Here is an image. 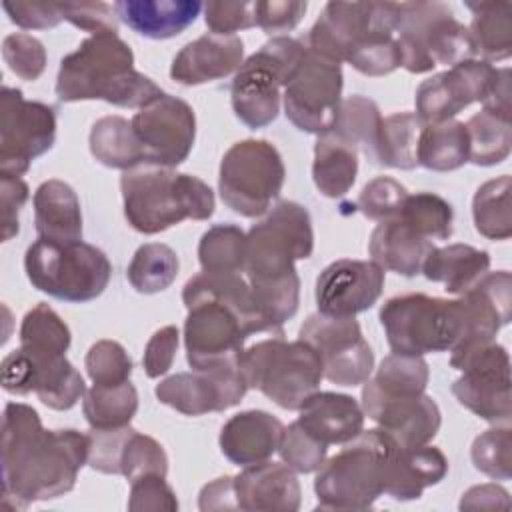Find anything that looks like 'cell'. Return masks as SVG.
<instances>
[{
  "label": "cell",
  "instance_id": "1",
  "mask_svg": "<svg viewBox=\"0 0 512 512\" xmlns=\"http://www.w3.org/2000/svg\"><path fill=\"white\" fill-rule=\"evenodd\" d=\"M90 436L74 428L46 430L38 412L8 402L2 416V502L22 510L70 492L88 464Z\"/></svg>",
  "mask_w": 512,
  "mask_h": 512
},
{
  "label": "cell",
  "instance_id": "2",
  "mask_svg": "<svg viewBox=\"0 0 512 512\" xmlns=\"http://www.w3.org/2000/svg\"><path fill=\"white\" fill-rule=\"evenodd\" d=\"M186 360L206 370L236 360L250 334L270 326L242 272H198L182 288Z\"/></svg>",
  "mask_w": 512,
  "mask_h": 512
},
{
  "label": "cell",
  "instance_id": "3",
  "mask_svg": "<svg viewBox=\"0 0 512 512\" xmlns=\"http://www.w3.org/2000/svg\"><path fill=\"white\" fill-rule=\"evenodd\" d=\"M398 22V2H328L306 46L332 62H348L364 76H386L402 66Z\"/></svg>",
  "mask_w": 512,
  "mask_h": 512
},
{
  "label": "cell",
  "instance_id": "4",
  "mask_svg": "<svg viewBox=\"0 0 512 512\" xmlns=\"http://www.w3.org/2000/svg\"><path fill=\"white\" fill-rule=\"evenodd\" d=\"M164 92L134 68L132 48L118 32L92 34L62 58L56 78L60 102L104 100L120 108H144Z\"/></svg>",
  "mask_w": 512,
  "mask_h": 512
},
{
  "label": "cell",
  "instance_id": "5",
  "mask_svg": "<svg viewBox=\"0 0 512 512\" xmlns=\"http://www.w3.org/2000/svg\"><path fill=\"white\" fill-rule=\"evenodd\" d=\"M120 190L124 216L140 234L164 232L186 218L208 220L216 208L204 180L164 166L142 164L122 172Z\"/></svg>",
  "mask_w": 512,
  "mask_h": 512
},
{
  "label": "cell",
  "instance_id": "6",
  "mask_svg": "<svg viewBox=\"0 0 512 512\" xmlns=\"http://www.w3.org/2000/svg\"><path fill=\"white\" fill-rule=\"evenodd\" d=\"M396 442L380 428L362 430L316 470L314 492L322 510H368L384 494Z\"/></svg>",
  "mask_w": 512,
  "mask_h": 512
},
{
  "label": "cell",
  "instance_id": "7",
  "mask_svg": "<svg viewBox=\"0 0 512 512\" xmlns=\"http://www.w3.org/2000/svg\"><path fill=\"white\" fill-rule=\"evenodd\" d=\"M378 316L390 350L404 356L450 352L466 332V312L460 298L448 300L422 292L400 294L388 298Z\"/></svg>",
  "mask_w": 512,
  "mask_h": 512
},
{
  "label": "cell",
  "instance_id": "8",
  "mask_svg": "<svg viewBox=\"0 0 512 512\" xmlns=\"http://www.w3.org/2000/svg\"><path fill=\"white\" fill-rule=\"evenodd\" d=\"M238 366L248 388L260 390L284 410H298L324 378L312 346L300 338L286 342L278 334L244 348Z\"/></svg>",
  "mask_w": 512,
  "mask_h": 512
},
{
  "label": "cell",
  "instance_id": "9",
  "mask_svg": "<svg viewBox=\"0 0 512 512\" xmlns=\"http://www.w3.org/2000/svg\"><path fill=\"white\" fill-rule=\"evenodd\" d=\"M24 270L36 290L74 304L98 298L112 276L108 256L82 240L54 244L38 238L26 250Z\"/></svg>",
  "mask_w": 512,
  "mask_h": 512
},
{
  "label": "cell",
  "instance_id": "10",
  "mask_svg": "<svg viewBox=\"0 0 512 512\" xmlns=\"http://www.w3.org/2000/svg\"><path fill=\"white\" fill-rule=\"evenodd\" d=\"M400 22L396 42L402 68L424 74L440 64H458L476 58L468 28L454 18L444 2H398Z\"/></svg>",
  "mask_w": 512,
  "mask_h": 512
},
{
  "label": "cell",
  "instance_id": "11",
  "mask_svg": "<svg viewBox=\"0 0 512 512\" xmlns=\"http://www.w3.org/2000/svg\"><path fill=\"white\" fill-rule=\"evenodd\" d=\"M314 252L310 212L292 200H280L266 218L246 232L244 278L248 284L296 276L294 262Z\"/></svg>",
  "mask_w": 512,
  "mask_h": 512
},
{
  "label": "cell",
  "instance_id": "12",
  "mask_svg": "<svg viewBox=\"0 0 512 512\" xmlns=\"http://www.w3.org/2000/svg\"><path fill=\"white\" fill-rule=\"evenodd\" d=\"M306 52V44L276 36L248 56L230 84V102L236 118L258 130L272 124L280 112L282 88Z\"/></svg>",
  "mask_w": 512,
  "mask_h": 512
},
{
  "label": "cell",
  "instance_id": "13",
  "mask_svg": "<svg viewBox=\"0 0 512 512\" xmlns=\"http://www.w3.org/2000/svg\"><path fill=\"white\" fill-rule=\"evenodd\" d=\"M286 168L278 148L268 140L246 138L232 144L220 162L218 192L236 214L258 218L280 196Z\"/></svg>",
  "mask_w": 512,
  "mask_h": 512
},
{
  "label": "cell",
  "instance_id": "14",
  "mask_svg": "<svg viewBox=\"0 0 512 512\" xmlns=\"http://www.w3.org/2000/svg\"><path fill=\"white\" fill-rule=\"evenodd\" d=\"M450 366L462 376L454 380V398L492 424H508L512 416L510 356L496 340L450 350Z\"/></svg>",
  "mask_w": 512,
  "mask_h": 512
},
{
  "label": "cell",
  "instance_id": "15",
  "mask_svg": "<svg viewBox=\"0 0 512 512\" xmlns=\"http://www.w3.org/2000/svg\"><path fill=\"white\" fill-rule=\"evenodd\" d=\"M342 64L332 62L306 46L290 74L282 98L286 118L302 132L326 134L334 128L342 102Z\"/></svg>",
  "mask_w": 512,
  "mask_h": 512
},
{
  "label": "cell",
  "instance_id": "16",
  "mask_svg": "<svg viewBox=\"0 0 512 512\" xmlns=\"http://www.w3.org/2000/svg\"><path fill=\"white\" fill-rule=\"evenodd\" d=\"M56 140L52 106L26 100L22 90L4 86L0 94V174L20 178Z\"/></svg>",
  "mask_w": 512,
  "mask_h": 512
},
{
  "label": "cell",
  "instance_id": "17",
  "mask_svg": "<svg viewBox=\"0 0 512 512\" xmlns=\"http://www.w3.org/2000/svg\"><path fill=\"white\" fill-rule=\"evenodd\" d=\"M298 338L314 348L324 378L336 386L364 384L374 370V352L354 316L310 314L300 326Z\"/></svg>",
  "mask_w": 512,
  "mask_h": 512
},
{
  "label": "cell",
  "instance_id": "18",
  "mask_svg": "<svg viewBox=\"0 0 512 512\" xmlns=\"http://www.w3.org/2000/svg\"><path fill=\"white\" fill-rule=\"evenodd\" d=\"M130 124L144 150V164L176 168L192 152L196 114L192 106L178 96L164 92L160 98L140 108Z\"/></svg>",
  "mask_w": 512,
  "mask_h": 512
},
{
  "label": "cell",
  "instance_id": "19",
  "mask_svg": "<svg viewBox=\"0 0 512 512\" xmlns=\"http://www.w3.org/2000/svg\"><path fill=\"white\" fill-rule=\"evenodd\" d=\"M246 392L248 384L238 366V358L206 370L172 374L154 390L162 404L186 416L224 412L240 404Z\"/></svg>",
  "mask_w": 512,
  "mask_h": 512
},
{
  "label": "cell",
  "instance_id": "20",
  "mask_svg": "<svg viewBox=\"0 0 512 512\" xmlns=\"http://www.w3.org/2000/svg\"><path fill=\"white\" fill-rule=\"evenodd\" d=\"M498 68L486 60L470 58L424 80L416 90V116L422 124L454 120L472 102H482Z\"/></svg>",
  "mask_w": 512,
  "mask_h": 512
},
{
  "label": "cell",
  "instance_id": "21",
  "mask_svg": "<svg viewBox=\"0 0 512 512\" xmlns=\"http://www.w3.org/2000/svg\"><path fill=\"white\" fill-rule=\"evenodd\" d=\"M362 410L400 448L428 444L440 430L442 414L438 404L422 394H382L364 382Z\"/></svg>",
  "mask_w": 512,
  "mask_h": 512
},
{
  "label": "cell",
  "instance_id": "22",
  "mask_svg": "<svg viewBox=\"0 0 512 512\" xmlns=\"http://www.w3.org/2000/svg\"><path fill=\"white\" fill-rule=\"evenodd\" d=\"M384 280L386 270L372 260H336L316 278L318 312L334 318L356 316L378 302Z\"/></svg>",
  "mask_w": 512,
  "mask_h": 512
},
{
  "label": "cell",
  "instance_id": "23",
  "mask_svg": "<svg viewBox=\"0 0 512 512\" xmlns=\"http://www.w3.org/2000/svg\"><path fill=\"white\" fill-rule=\"evenodd\" d=\"M238 510L246 512H296L302 488L296 472L284 462H260L234 476Z\"/></svg>",
  "mask_w": 512,
  "mask_h": 512
},
{
  "label": "cell",
  "instance_id": "24",
  "mask_svg": "<svg viewBox=\"0 0 512 512\" xmlns=\"http://www.w3.org/2000/svg\"><path fill=\"white\" fill-rule=\"evenodd\" d=\"M244 62V44L234 36L202 34L188 42L172 60L170 78L182 86L214 82L236 72Z\"/></svg>",
  "mask_w": 512,
  "mask_h": 512
},
{
  "label": "cell",
  "instance_id": "25",
  "mask_svg": "<svg viewBox=\"0 0 512 512\" xmlns=\"http://www.w3.org/2000/svg\"><path fill=\"white\" fill-rule=\"evenodd\" d=\"M284 424L266 410H244L226 420L220 430V450L236 466L246 468L278 452Z\"/></svg>",
  "mask_w": 512,
  "mask_h": 512
},
{
  "label": "cell",
  "instance_id": "26",
  "mask_svg": "<svg viewBox=\"0 0 512 512\" xmlns=\"http://www.w3.org/2000/svg\"><path fill=\"white\" fill-rule=\"evenodd\" d=\"M298 412L300 426L326 446L346 444L364 430V410L348 394L316 390Z\"/></svg>",
  "mask_w": 512,
  "mask_h": 512
},
{
  "label": "cell",
  "instance_id": "27",
  "mask_svg": "<svg viewBox=\"0 0 512 512\" xmlns=\"http://www.w3.org/2000/svg\"><path fill=\"white\" fill-rule=\"evenodd\" d=\"M448 474V460L436 446H414L392 450L384 494L394 500H418L428 486L438 484Z\"/></svg>",
  "mask_w": 512,
  "mask_h": 512
},
{
  "label": "cell",
  "instance_id": "28",
  "mask_svg": "<svg viewBox=\"0 0 512 512\" xmlns=\"http://www.w3.org/2000/svg\"><path fill=\"white\" fill-rule=\"evenodd\" d=\"M118 20L150 40L182 34L204 10L196 0H120L114 4Z\"/></svg>",
  "mask_w": 512,
  "mask_h": 512
},
{
  "label": "cell",
  "instance_id": "29",
  "mask_svg": "<svg viewBox=\"0 0 512 512\" xmlns=\"http://www.w3.org/2000/svg\"><path fill=\"white\" fill-rule=\"evenodd\" d=\"M34 224L38 238L54 244L82 240V210L74 188L62 180H46L34 192Z\"/></svg>",
  "mask_w": 512,
  "mask_h": 512
},
{
  "label": "cell",
  "instance_id": "30",
  "mask_svg": "<svg viewBox=\"0 0 512 512\" xmlns=\"http://www.w3.org/2000/svg\"><path fill=\"white\" fill-rule=\"evenodd\" d=\"M432 248V240L420 236L398 216L380 222L372 230L368 242L372 262H376L382 270H390L408 278L420 274L422 264Z\"/></svg>",
  "mask_w": 512,
  "mask_h": 512
},
{
  "label": "cell",
  "instance_id": "31",
  "mask_svg": "<svg viewBox=\"0 0 512 512\" xmlns=\"http://www.w3.org/2000/svg\"><path fill=\"white\" fill-rule=\"evenodd\" d=\"M490 268V254L470 244H448L432 248L422 264V274L444 284L448 294L462 296L468 292Z\"/></svg>",
  "mask_w": 512,
  "mask_h": 512
},
{
  "label": "cell",
  "instance_id": "32",
  "mask_svg": "<svg viewBox=\"0 0 512 512\" xmlns=\"http://www.w3.org/2000/svg\"><path fill=\"white\" fill-rule=\"evenodd\" d=\"M358 176V152L332 130L320 134L314 144L312 178L326 198L344 196Z\"/></svg>",
  "mask_w": 512,
  "mask_h": 512
},
{
  "label": "cell",
  "instance_id": "33",
  "mask_svg": "<svg viewBox=\"0 0 512 512\" xmlns=\"http://www.w3.org/2000/svg\"><path fill=\"white\" fill-rule=\"evenodd\" d=\"M472 12L468 26L476 56L486 62H500L512 54V2H466Z\"/></svg>",
  "mask_w": 512,
  "mask_h": 512
},
{
  "label": "cell",
  "instance_id": "34",
  "mask_svg": "<svg viewBox=\"0 0 512 512\" xmlns=\"http://www.w3.org/2000/svg\"><path fill=\"white\" fill-rule=\"evenodd\" d=\"M72 342L66 322L44 302L28 310L20 324V350L26 352L32 362L48 364L66 356Z\"/></svg>",
  "mask_w": 512,
  "mask_h": 512
},
{
  "label": "cell",
  "instance_id": "35",
  "mask_svg": "<svg viewBox=\"0 0 512 512\" xmlns=\"http://www.w3.org/2000/svg\"><path fill=\"white\" fill-rule=\"evenodd\" d=\"M92 156L108 166L122 172L144 164V150L132 130L130 120L122 116H102L92 124L88 136Z\"/></svg>",
  "mask_w": 512,
  "mask_h": 512
},
{
  "label": "cell",
  "instance_id": "36",
  "mask_svg": "<svg viewBox=\"0 0 512 512\" xmlns=\"http://www.w3.org/2000/svg\"><path fill=\"white\" fill-rule=\"evenodd\" d=\"M468 162V134L460 120L424 124L418 142V166L452 172Z\"/></svg>",
  "mask_w": 512,
  "mask_h": 512
},
{
  "label": "cell",
  "instance_id": "37",
  "mask_svg": "<svg viewBox=\"0 0 512 512\" xmlns=\"http://www.w3.org/2000/svg\"><path fill=\"white\" fill-rule=\"evenodd\" d=\"M380 128L382 114L378 104L362 94H352L340 102L332 132L356 148V152L360 150L372 164H376Z\"/></svg>",
  "mask_w": 512,
  "mask_h": 512
},
{
  "label": "cell",
  "instance_id": "38",
  "mask_svg": "<svg viewBox=\"0 0 512 512\" xmlns=\"http://www.w3.org/2000/svg\"><path fill=\"white\" fill-rule=\"evenodd\" d=\"M138 410V392L134 384L122 382L114 386H98L86 390L82 398V412L90 428L112 430L130 426Z\"/></svg>",
  "mask_w": 512,
  "mask_h": 512
},
{
  "label": "cell",
  "instance_id": "39",
  "mask_svg": "<svg viewBox=\"0 0 512 512\" xmlns=\"http://www.w3.org/2000/svg\"><path fill=\"white\" fill-rule=\"evenodd\" d=\"M422 120L414 112H394L382 118L376 166L412 170L418 166Z\"/></svg>",
  "mask_w": 512,
  "mask_h": 512
},
{
  "label": "cell",
  "instance_id": "40",
  "mask_svg": "<svg viewBox=\"0 0 512 512\" xmlns=\"http://www.w3.org/2000/svg\"><path fill=\"white\" fill-rule=\"evenodd\" d=\"M512 178L502 174L484 182L472 198L474 228L488 240H508L512 236Z\"/></svg>",
  "mask_w": 512,
  "mask_h": 512
},
{
  "label": "cell",
  "instance_id": "41",
  "mask_svg": "<svg viewBox=\"0 0 512 512\" xmlns=\"http://www.w3.org/2000/svg\"><path fill=\"white\" fill-rule=\"evenodd\" d=\"M468 134V162L476 166H496L510 156L512 124L494 112L480 110L464 122Z\"/></svg>",
  "mask_w": 512,
  "mask_h": 512
},
{
  "label": "cell",
  "instance_id": "42",
  "mask_svg": "<svg viewBox=\"0 0 512 512\" xmlns=\"http://www.w3.org/2000/svg\"><path fill=\"white\" fill-rule=\"evenodd\" d=\"M178 268V256L168 244L148 242L134 252L126 276L136 292L158 294L176 280Z\"/></svg>",
  "mask_w": 512,
  "mask_h": 512
},
{
  "label": "cell",
  "instance_id": "43",
  "mask_svg": "<svg viewBox=\"0 0 512 512\" xmlns=\"http://www.w3.org/2000/svg\"><path fill=\"white\" fill-rule=\"evenodd\" d=\"M34 368V394L44 406L52 410H70L78 400L84 398V378L66 356L48 364H34Z\"/></svg>",
  "mask_w": 512,
  "mask_h": 512
},
{
  "label": "cell",
  "instance_id": "44",
  "mask_svg": "<svg viewBox=\"0 0 512 512\" xmlns=\"http://www.w3.org/2000/svg\"><path fill=\"white\" fill-rule=\"evenodd\" d=\"M198 260L204 272H242L246 262V232L236 224H214L198 242Z\"/></svg>",
  "mask_w": 512,
  "mask_h": 512
},
{
  "label": "cell",
  "instance_id": "45",
  "mask_svg": "<svg viewBox=\"0 0 512 512\" xmlns=\"http://www.w3.org/2000/svg\"><path fill=\"white\" fill-rule=\"evenodd\" d=\"M398 218L428 240H448L452 236L454 210L448 200L434 192L408 194Z\"/></svg>",
  "mask_w": 512,
  "mask_h": 512
},
{
  "label": "cell",
  "instance_id": "46",
  "mask_svg": "<svg viewBox=\"0 0 512 512\" xmlns=\"http://www.w3.org/2000/svg\"><path fill=\"white\" fill-rule=\"evenodd\" d=\"M430 378L428 362L422 356L390 354L386 356L376 374L366 382L382 394H422Z\"/></svg>",
  "mask_w": 512,
  "mask_h": 512
},
{
  "label": "cell",
  "instance_id": "47",
  "mask_svg": "<svg viewBox=\"0 0 512 512\" xmlns=\"http://www.w3.org/2000/svg\"><path fill=\"white\" fill-rule=\"evenodd\" d=\"M470 458L476 470L492 480H508L512 474V430L494 426L474 438Z\"/></svg>",
  "mask_w": 512,
  "mask_h": 512
},
{
  "label": "cell",
  "instance_id": "48",
  "mask_svg": "<svg viewBox=\"0 0 512 512\" xmlns=\"http://www.w3.org/2000/svg\"><path fill=\"white\" fill-rule=\"evenodd\" d=\"M90 380L98 386H114L130 380L132 358L116 340H98L84 358Z\"/></svg>",
  "mask_w": 512,
  "mask_h": 512
},
{
  "label": "cell",
  "instance_id": "49",
  "mask_svg": "<svg viewBox=\"0 0 512 512\" xmlns=\"http://www.w3.org/2000/svg\"><path fill=\"white\" fill-rule=\"evenodd\" d=\"M168 474V456L158 440L132 428L120 456V474L130 480L142 474Z\"/></svg>",
  "mask_w": 512,
  "mask_h": 512
},
{
  "label": "cell",
  "instance_id": "50",
  "mask_svg": "<svg viewBox=\"0 0 512 512\" xmlns=\"http://www.w3.org/2000/svg\"><path fill=\"white\" fill-rule=\"evenodd\" d=\"M278 452L282 456V462L288 464L294 472L310 474L324 464L328 446L318 442L314 436H310L296 420L288 428L284 426Z\"/></svg>",
  "mask_w": 512,
  "mask_h": 512
},
{
  "label": "cell",
  "instance_id": "51",
  "mask_svg": "<svg viewBox=\"0 0 512 512\" xmlns=\"http://www.w3.org/2000/svg\"><path fill=\"white\" fill-rule=\"evenodd\" d=\"M408 196V190L390 176L372 178L358 196V210L376 222L396 218L402 210V204Z\"/></svg>",
  "mask_w": 512,
  "mask_h": 512
},
{
  "label": "cell",
  "instance_id": "52",
  "mask_svg": "<svg viewBox=\"0 0 512 512\" xmlns=\"http://www.w3.org/2000/svg\"><path fill=\"white\" fill-rule=\"evenodd\" d=\"M2 58L8 68L26 82L38 80L46 68L44 44L26 32H14L4 38Z\"/></svg>",
  "mask_w": 512,
  "mask_h": 512
},
{
  "label": "cell",
  "instance_id": "53",
  "mask_svg": "<svg viewBox=\"0 0 512 512\" xmlns=\"http://www.w3.org/2000/svg\"><path fill=\"white\" fill-rule=\"evenodd\" d=\"M128 510L132 512H158L178 510V500L170 484L166 482V476L162 474H142L134 480H130V498H128Z\"/></svg>",
  "mask_w": 512,
  "mask_h": 512
},
{
  "label": "cell",
  "instance_id": "54",
  "mask_svg": "<svg viewBox=\"0 0 512 512\" xmlns=\"http://www.w3.org/2000/svg\"><path fill=\"white\" fill-rule=\"evenodd\" d=\"M130 426L112 428V430H90V452L88 464L92 470L102 474H120V456L126 444Z\"/></svg>",
  "mask_w": 512,
  "mask_h": 512
},
{
  "label": "cell",
  "instance_id": "55",
  "mask_svg": "<svg viewBox=\"0 0 512 512\" xmlns=\"http://www.w3.org/2000/svg\"><path fill=\"white\" fill-rule=\"evenodd\" d=\"M62 18L72 26L90 32H118V16L114 6L106 2H58Z\"/></svg>",
  "mask_w": 512,
  "mask_h": 512
},
{
  "label": "cell",
  "instance_id": "56",
  "mask_svg": "<svg viewBox=\"0 0 512 512\" xmlns=\"http://www.w3.org/2000/svg\"><path fill=\"white\" fill-rule=\"evenodd\" d=\"M308 4L300 0H258L254 2L256 26L270 36H280L298 26Z\"/></svg>",
  "mask_w": 512,
  "mask_h": 512
},
{
  "label": "cell",
  "instance_id": "57",
  "mask_svg": "<svg viewBox=\"0 0 512 512\" xmlns=\"http://www.w3.org/2000/svg\"><path fill=\"white\" fill-rule=\"evenodd\" d=\"M204 22L212 34L234 36L238 30L256 26L254 2H208L204 4Z\"/></svg>",
  "mask_w": 512,
  "mask_h": 512
},
{
  "label": "cell",
  "instance_id": "58",
  "mask_svg": "<svg viewBox=\"0 0 512 512\" xmlns=\"http://www.w3.org/2000/svg\"><path fill=\"white\" fill-rule=\"evenodd\" d=\"M178 342H180V332L176 326H164L150 336L142 356V366L148 378H160L172 368Z\"/></svg>",
  "mask_w": 512,
  "mask_h": 512
},
{
  "label": "cell",
  "instance_id": "59",
  "mask_svg": "<svg viewBox=\"0 0 512 512\" xmlns=\"http://www.w3.org/2000/svg\"><path fill=\"white\" fill-rule=\"evenodd\" d=\"M2 8L24 30H48L64 20L58 2H4Z\"/></svg>",
  "mask_w": 512,
  "mask_h": 512
},
{
  "label": "cell",
  "instance_id": "60",
  "mask_svg": "<svg viewBox=\"0 0 512 512\" xmlns=\"http://www.w3.org/2000/svg\"><path fill=\"white\" fill-rule=\"evenodd\" d=\"M30 188L22 178L0 174V208H2V242L12 240L20 232L18 212L26 204Z\"/></svg>",
  "mask_w": 512,
  "mask_h": 512
},
{
  "label": "cell",
  "instance_id": "61",
  "mask_svg": "<svg viewBox=\"0 0 512 512\" xmlns=\"http://www.w3.org/2000/svg\"><path fill=\"white\" fill-rule=\"evenodd\" d=\"M2 372V388L8 394L26 396L34 392V376L36 368L28 354H24L20 348L8 352L0 364Z\"/></svg>",
  "mask_w": 512,
  "mask_h": 512
},
{
  "label": "cell",
  "instance_id": "62",
  "mask_svg": "<svg viewBox=\"0 0 512 512\" xmlns=\"http://www.w3.org/2000/svg\"><path fill=\"white\" fill-rule=\"evenodd\" d=\"M198 508L202 512L212 510H238L236 494H234V476H220L206 486H202L198 494Z\"/></svg>",
  "mask_w": 512,
  "mask_h": 512
},
{
  "label": "cell",
  "instance_id": "63",
  "mask_svg": "<svg viewBox=\"0 0 512 512\" xmlns=\"http://www.w3.org/2000/svg\"><path fill=\"white\" fill-rule=\"evenodd\" d=\"M494 508H510L508 492L498 484H480L472 486L466 494H462L460 510H494Z\"/></svg>",
  "mask_w": 512,
  "mask_h": 512
},
{
  "label": "cell",
  "instance_id": "64",
  "mask_svg": "<svg viewBox=\"0 0 512 512\" xmlns=\"http://www.w3.org/2000/svg\"><path fill=\"white\" fill-rule=\"evenodd\" d=\"M484 110L510 118V68H498L496 78L482 100Z\"/></svg>",
  "mask_w": 512,
  "mask_h": 512
}]
</instances>
